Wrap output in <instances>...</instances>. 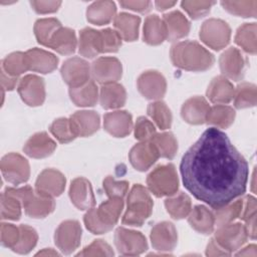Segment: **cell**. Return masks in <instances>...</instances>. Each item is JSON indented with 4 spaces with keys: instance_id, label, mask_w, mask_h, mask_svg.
<instances>
[{
    "instance_id": "cell-1",
    "label": "cell",
    "mask_w": 257,
    "mask_h": 257,
    "mask_svg": "<svg viewBox=\"0 0 257 257\" xmlns=\"http://www.w3.org/2000/svg\"><path fill=\"white\" fill-rule=\"evenodd\" d=\"M185 188L213 209L227 205L246 191L249 168L225 133L206 130L180 164Z\"/></svg>"
},
{
    "instance_id": "cell-2",
    "label": "cell",
    "mask_w": 257,
    "mask_h": 257,
    "mask_svg": "<svg viewBox=\"0 0 257 257\" xmlns=\"http://www.w3.org/2000/svg\"><path fill=\"white\" fill-rule=\"evenodd\" d=\"M170 54L175 66L189 71H204L214 64V56L196 41L178 42Z\"/></svg>"
},
{
    "instance_id": "cell-3",
    "label": "cell",
    "mask_w": 257,
    "mask_h": 257,
    "mask_svg": "<svg viewBox=\"0 0 257 257\" xmlns=\"http://www.w3.org/2000/svg\"><path fill=\"white\" fill-rule=\"evenodd\" d=\"M153 205L148 190L142 185H135L127 196L126 211L122 217V224L142 226L151 216Z\"/></svg>"
},
{
    "instance_id": "cell-4",
    "label": "cell",
    "mask_w": 257,
    "mask_h": 257,
    "mask_svg": "<svg viewBox=\"0 0 257 257\" xmlns=\"http://www.w3.org/2000/svg\"><path fill=\"white\" fill-rule=\"evenodd\" d=\"M7 189L19 198L26 215L31 218H44L54 210L55 203L51 197L40 195L29 186Z\"/></svg>"
},
{
    "instance_id": "cell-5",
    "label": "cell",
    "mask_w": 257,
    "mask_h": 257,
    "mask_svg": "<svg viewBox=\"0 0 257 257\" xmlns=\"http://www.w3.org/2000/svg\"><path fill=\"white\" fill-rule=\"evenodd\" d=\"M147 185L157 197L173 196L179 188V179L174 165H162L153 170L148 178Z\"/></svg>"
},
{
    "instance_id": "cell-6",
    "label": "cell",
    "mask_w": 257,
    "mask_h": 257,
    "mask_svg": "<svg viewBox=\"0 0 257 257\" xmlns=\"http://www.w3.org/2000/svg\"><path fill=\"white\" fill-rule=\"evenodd\" d=\"M231 29L229 25L216 18L206 20L200 29L201 40L209 47L220 50L224 48L230 41Z\"/></svg>"
},
{
    "instance_id": "cell-7",
    "label": "cell",
    "mask_w": 257,
    "mask_h": 257,
    "mask_svg": "<svg viewBox=\"0 0 257 257\" xmlns=\"http://www.w3.org/2000/svg\"><path fill=\"white\" fill-rule=\"evenodd\" d=\"M1 172L7 182L19 185L25 183L30 176L28 161L19 154L10 153L1 160Z\"/></svg>"
},
{
    "instance_id": "cell-8",
    "label": "cell",
    "mask_w": 257,
    "mask_h": 257,
    "mask_svg": "<svg viewBox=\"0 0 257 257\" xmlns=\"http://www.w3.org/2000/svg\"><path fill=\"white\" fill-rule=\"evenodd\" d=\"M114 244L120 254L128 256L140 255L148 249L147 239L141 232L121 227L114 233Z\"/></svg>"
},
{
    "instance_id": "cell-9",
    "label": "cell",
    "mask_w": 257,
    "mask_h": 257,
    "mask_svg": "<svg viewBox=\"0 0 257 257\" xmlns=\"http://www.w3.org/2000/svg\"><path fill=\"white\" fill-rule=\"evenodd\" d=\"M248 234L244 225L229 223L219 227L215 233L216 242L229 253L240 249L247 241Z\"/></svg>"
},
{
    "instance_id": "cell-10",
    "label": "cell",
    "mask_w": 257,
    "mask_h": 257,
    "mask_svg": "<svg viewBox=\"0 0 257 257\" xmlns=\"http://www.w3.org/2000/svg\"><path fill=\"white\" fill-rule=\"evenodd\" d=\"M81 226L75 220L62 222L54 234V242L57 248L64 254H71L80 244Z\"/></svg>"
},
{
    "instance_id": "cell-11",
    "label": "cell",
    "mask_w": 257,
    "mask_h": 257,
    "mask_svg": "<svg viewBox=\"0 0 257 257\" xmlns=\"http://www.w3.org/2000/svg\"><path fill=\"white\" fill-rule=\"evenodd\" d=\"M90 72L89 64L80 57L68 58L61 66L62 78L70 88L85 84L89 80Z\"/></svg>"
},
{
    "instance_id": "cell-12",
    "label": "cell",
    "mask_w": 257,
    "mask_h": 257,
    "mask_svg": "<svg viewBox=\"0 0 257 257\" xmlns=\"http://www.w3.org/2000/svg\"><path fill=\"white\" fill-rule=\"evenodd\" d=\"M90 69L93 79L101 84L116 82L121 77L122 72L120 61L115 57L108 56L94 60Z\"/></svg>"
},
{
    "instance_id": "cell-13",
    "label": "cell",
    "mask_w": 257,
    "mask_h": 257,
    "mask_svg": "<svg viewBox=\"0 0 257 257\" xmlns=\"http://www.w3.org/2000/svg\"><path fill=\"white\" fill-rule=\"evenodd\" d=\"M18 93L22 100L30 106L41 105L45 99V85L41 77L28 74L20 79Z\"/></svg>"
},
{
    "instance_id": "cell-14",
    "label": "cell",
    "mask_w": 257,
    "mask_h": 257,
    "mask_svg": "<svg viewBox=\"0 0 257 257\" xmlns=\"http://www.w3.org/2000/svg\"><path fill=\"white\" fill-rule=\"evenodd\" d=\"M65 177L54 169H45L38 176L35 183V191L43 196L57 197L65 188Z\"/></svg>"
},
{
    "instance_id": "cell-15",
    "label": "cell",
    "mask_w": 257,
    "mask_h": 257,
    "mask_svg": "<svg viewBox=\"0 0 257 257\" xmlns=\"http://www.w3.org/2000/svg\"><path fill=\"white\" fill-rule=\"evenodd\" d=\"M138 88L148 99H160L167 89V82L163 74L156 70L143 72L138 78Z\"/></svg>"
},
{
    "instance_id": "cell-16",
    "label": "cell",
    "mask_w": 257,
    "mask_h": 257,
    "mask_svg": "<svg viewBox=\"0 0 257 257\" xmlns=\"http://www.w3.org/2000/svg\"><path fill=\"white\" fill-rule=\"evenodd\" d=\"M220 69L228 78L238 81L243 78L246 61L239 49L230 47L219 58Z\"/></svg>"
},
{
    "instance_id": "cell-17",
    "label": "cell",
    "mask_w": 257,
    "mask_h": 257,
    "mask_svg": "<svg viewBox=\"0 0 257 257\" xmlns=\"http://www.w3.org/2000/svg\"><path fill=\"white\" fill-rule=\"evenodd\" d=\"M132 166L141 172L150 169L160 158V154L156 146L151 141L141 142L134 146L128 154Z\"/></svg>"
},
{
    "instance_id": "cell-18",
    "label": "cell",
    "mask_w": 257,
    "mask_h": 257,
    "mask_svg": "<svg viewBox=\"0 0 257 257\" xmlns=\"http://www.w3.org/2000/svg\"><path fill=\"white\" fill-rule=\"evenodd\" d=\"M151 242L153 247L161 252L174 250L178 242V234L171 222H161L154 226L151 231Z\"/></svg>"
},
{
    "instance_id": "cell-19",
    "label": "cell",
    "mask_w": 257,
    "mask_h": 257,
    "mask_svg": "<svg viewBox=\"0 0 257 257\" xmlns=\"http://www.w3.org/2000/svg\"><path fill=\"white\" fill-rule=\"evenodd\" d=\"M69 197L72 204L79 210H89L95 205L91 185L85 178H76L71 182Z\"/></svg>"
},
{
    "instance_id": "cell-20",
    "label": "cell",
    "mask_w": 257,
    "mask_h": 257,
    "mask_svg": "<svg viewBox=\"0 0 257 257\" xmlns=\"http://www.w3.org/2000/svg\"><path fill=\"white\" fill-rule=\"evenodd\" d=\"M25 58L28 70L49 73L53 71L58 64V58L43 49L32 48L25 52Z\"/></svg>"
},
{
    "instance_id": "cell-21",
    "label": "cell",
    "mask_w": 257,
    "mask_h": 257,
    "mask_svg": "<svg viewBox=\"0 0 257 257\" xmlns=\"http://www.w3.org/2000/svg\"><path fill=\"white\" fill-rule=\"evenodd\" d=\"M104 130L115 138L127 136L133 128L131 113L125 110H115L107 112L103 117Z\"/></svg>"
},
{
    "instance_id": "cell-22",
    "label": "cell",
    "mask_w": 257,
    "mask_h": 257,
    "mask_svg": "<svg viewBox=\"0 0 257 257\" xmlns=\"http://www.w3.org/2000/svg\"><path fill=\"white\" fill-rule=\"evenodd\" d=\"M210 105L203 96H194L184 102L181 109L182 117L191 124L206 122Z\"/></svg>"
},
{
    "instance_id": "cell-23",
    "label": "cell",
    "mask_w": 257,
    "mask_h": 257,
    "mask_svg": "<svg viewBox=\"0 0 257 257\" xmlns=\"http://www.w3.org/2000/svg\"><path fill=\"white\" fill-rule=\"evenodd\" d=\"M69 120L76 137L91 136L99 127V115L93 110L76 111Z\"/></svg>"
},
{
    "instance_id": "cell-24",
    "label": "cell",
    "mask_w": 257,
    "mask_h": 257,
    "mask_svg": "<svg viewBox=\"0 0 257 257\" xmlns=\"http://www.w3.org/2000/svg\"><path fill=\"white\" fill-rule=\"evenodd\" d=\"M56 149L55 142L45 133H37L29 138L24 145V153L34 159H42L50 156Z\"/></svg>"
},
{
    "instance_id": "cell-25",
    "label": "cell",
    "mask_w": 257,
    "mask_h": 257,
    "mask_svg": "<svg viewBox=\"0 0 257 257\" xmlns=\"http://www.w3.org/2000/svg\"><path fill=\"white\" fill-rule=\"evenodd\" d=\"M122 208L123 198L109 197L107 201L101 203L99 207L95 209V214L99 222L111 230L118 221Z\"/></svg>"
},
{
    "instance_id": "cell-26",
    "label": "cell",
    "mask_w": 257,
    "mask_h": 257,
    "mask_svg": "<svg viewBox=\"0 0 257 257\" xmlns=\"http://www.w3.org/2000/svg\"><path fill=\"white\" fill-rule=\"evenodd\" d=\"M235 93L233 84L224 76H216L210 82L207 89L208 98L214 103H228L230 102Z\"/></svg>"
},
{
    "instance_id": "cell-27",
    "label": "cell",
    "mask_w": 257,
    "mask_h": 257,
    "mask_svg": "<svg viewBox=\"0 0 257 257\" xmlns=\"http://www.w3.org/2000/svg\"><path fill=\"white\" fill-rule=\"evenodd\" d=\"M163 21L167 29V39L175 41L188 35L190 31V22L180 12L173 11L164 15Z\"/></svg>"
},
{
    "instance_id": "cell-28",
    "label": "cell",
    "mask_w": 257,
    "mask_h": 257,
    "mask_svg": "<svg viewBox=\"0 0 257 257\" xmlns=\"http://www.w3.org/2000/svg\"><path fill=\"white\" fill-rule=\"evenodd\" d=\"M79 53L87 58H93L102 52L100 31L92 28H84L79 33Z\"/></svg>"
},
{
    "instance_id": "cell-29",
    "label": "cell",
    "mask_w": 257,
    "mask_h": 257,
    "mask_svg": "<svg viewBox=\"0 0 257 257\" xmlns=\"http://www.w3.org/2000/svg\"><path fill=\"white\" fill-rule=\"evenodd\" d=\"M116 7L112 1H96L88 6L86 18L88 22L95 25L109 23L115 17Z\"/></svg>"
},
{
    "instance_id": "cell-30",
    "label": "cell",
    "mask_w": 257,
    "mask_h": 257,
    "mask_svg": "<svg viewBox=\"0 0 257 257\" xmlns=\"http://www.w3.org/2000/svg\"><path fill=\"white\" fill-rule=\"evenodd\" d=\"M189 224L193 229L202 234H210L215 227V216L205 206L198 205L189 213Z\"/></svg>"
},
{
    "instance_id": "cell-31",
    "label": "cell",
    "mask_w": 257,
    "mask_h": 257,
    "mask_svg": "<svg viewBox=\"0 0 257 257\" xmlns=\"http://www.w3.org/2000/svg\"><path fill=\"white\" fill-rule=\"evenodd\" d=\"M126 100V92L121 84H103L99 92V101L103 108H117L122 106Z\"/></svg>"
},
{
    "instance_id": "cell-32",
    "label": "cell",
    "mask_w": 257,
    "mask_h": 257,
    "mask_svg": "<svg viewBox=\"0 0 257 257\" xmlns=\"http://www.w3.org/2000/svg\"><path fill=\"white\" fill-rule=\"evenodd\" d=\"M76 36L72 29L60 27L51 37L48 46L60 54H71L76 48Z\"/></svg>"
},
{
    "instance_id": "cell-33",
    "label": "cell",
    "mask_w": 257,
    "mask_h": 257,
    "mask_svg": "<svg viewBox=\"0 0 257 257\" xmlns=\"http://www.w3.org/2000/svg\"><path fill=\"white\" fill-rule=\"evenodd\" d=\"M167 39L166 25L158 15H150L144 24V40L150 45H159Z\"/></svg>"
},
{
    "instance_id": "cell-34",
    "label": "cell",
    "mask_w": 257,
    "mask_h": 257,
    "mask_svg": "<svg viewBox=\"0 0 257 257\" xmlns=\"http://www.w3.org/2000/svg\"><path fill=\"white\" fill-rule=\"evenodd\" d=\"M141 19L128 13H120L114 17V27L121 38L125 41H135L139 36Z\"/></svg>"
},
{
    "instance_id": "cell-35",
    "label": "cell",
    "mask_w": 257,
    "mask_h": 257,
    "mask_svg": "<svg viewBox=\"0 0 257 257\" xmlns=\"http://www.w3.org/2000/svg\"><path fill=\"white\" fill-rule=\"evenodd\" d=\"M72 102L77 106H92L98 98V89L93 80H88L85 84L69 89Z\"/></svg>"
},
{
    "instance_id": "cell-36",
    "label": "cell",
    "mask_w": 257,
    "mask_h": 257,
    "mask_svg": "<svg viewBox=\"0 0 257 257\" xmlns=\"http://www.w3.org/2000/svg\"><path fill=\"white\" fill-rule=\"evenodd\" d=\"M165 206L171 217L177 220L187 217L192 210L191 199L185 193H179L172 198H168L165 201Z\"/></svg>"
},
{
    "instance_id": "cell-37",
    "label": "cell",
    "mask_w": 257,
    "mask_h": 257,
    "mask_svg": "<svg viewBox=\"0 0 257 257\" xmlns=\"http://www.w3.org/2000/svg\"><path fill=\"white\" fill-rule=\"evenodd\" d=\"M235 118V110L228 105L216 104L210 107L206 122L221 128L230 126Z\"/></svg>"
},
{
    "instance_id": "cell-38",
    "label": "cell",
    "mask_w": 257,
    "mask_h": 257,
    "mask_svg": "<svg viewBox=\"0 0 257 257\" xmlns=\"http://www.w3.org/2000/svg\"><path fill=\"white\" fill-rule=\"evenodd\" d=\"M256 29V23H245L239 27L235 36V42L250 54H255L257 50Z\"/></svg>"
},
{
    "instance_id": "cell-39",
    "label": "cell",
    "mask_w": 257,
    "mask_h": 257,
    "mask_svg": "<svg viewBox=\"0 0 257 257\" xmlns=\"http://www.w3.org/2000/svg\"><path fill=\"white\" fill-rule=\"evenodd\" d=\"M233 98L236 108L241 109L254 106L257 101L256 85L249 82H242L235 89Z\"/></svg>"
},
{
    "instance_id": "cell-40",
    "label": "cell",
    "mask_w": 257,
    "mask_h": 257,
    "mask_svg": "<svg viewBox=\"0 0 257 257\" xmlns=\"http://www.w3.org/2000/svg\"><path fill=\"white\" fill-rule=\"evenodd\" d=\"M60 27V22L55 18H43L37 20L34 24V34L38 43L48 46L51 37Z\"/></svg>"
},
{
    "instance_id": "cell-41",
    "label": "cell",
    "mask_w": 257,
    "mask_h": 257,
    "mask_svg": "<svg viewBox=\"0 0 257 257\" xmlns=\"http://www.w3.org/2000/svg\"><path fill=\"white\" fill-rule=\"evenodd\" d=\"M244 200L238 199L235 202H230L227 205L215 209V225L219 227L225 224H229L234 221L236 218L240 217L242 209H243Z\"/></svg>"
},
{
    "instance_id": "cell-42",
    "label": "cell",
    "mask_w": 257,
    "mask_h": 257,
    "mask_svg": "<svg viewBox=\"0 0 257 257\" xmlns=\"http://www.w3.org/2000/svg\"><path fill=\"white\" fill-rule=\"evenodd\" d=\"M22 203L8 189L1 195V217L7 220H18L21 216Z\"/></svg>"
},
{
    "instance_id": "cell-43",
    "label": "cell",
    "mask_w": 257,
    "mask_h": 257,
    "mask_svg": "<svg viewBox=\"0 0 257 257\" xmlns=\"http://www.w3.org/2000/svg\"><path fill=\"white\" fill-rule=\"evenodd\" d=\"M151 142L159 151L160 157L166 159H173L178 151V143L172 133L156 134Z\"/></svg>"
},
{
    "instance_id": "cell-44",
    "label": "cell",
    "mask_w": 257,
    "mask_h": 257,
    "mask_svg": "<svg viewBox=\"0 0 257 257\" xmlns=\"http://www.w3.org/2000/svg\"><path fill=\"white\" fill-rule=\"evenodd\" d=\"M148 114L161 130H167L172 124V112L164 101L156 100L149 104Z\"/></svg>"
},
{
    "instance_id": "cell-45",
    "label": "cell",
    "mask_w": 257,
    "mask_h": 257,
    "mask_svg": "<svg viewBox=\"0 0 257 257\" xmlns=\"http://www.w3.org/2000/svg\"><path fill=\"white\" fill-rule=\"evenodd\" d=\"M1 68L9 75L17 77L28 70L25 53L13 52L7 55L1 63Z\"/></svg>"
},
{
    "instance_id": "cell-46",
    "label": "cell",
    "mask_w": 257,
    "mask_h": 257,
    "mask_svg": "<svg viewBox=\"0 0 257 257\" xmlns=\"http://www.w3.org/2000/svg\"><path fill=\"white\" fill-rule=\"evenodd\" d=\"M221 5L229 13L242 17H256L257 1H222Z\"/></svg>"
},
{
    "instance_id": "cell-47",
    "label": "cell",
    "mask_w": 257,
    "mask_h": 257,
    "mask_svg": "<svg viewBox=\"0 0 257 257\" xmlns=\"http://www.w3.org/2000/svg\"><path fill=\"white\" fill-rule=\"evenodd\" d=\"M20 236L17 244L12 248L13 251L19 254H26L30 252L37 243V233L36 231L27 225H20Z\"/></svg>"
},
{
    "instance_id": "cell-48",
    "label": "cell",
    "mask_w": 257,
    "mask_h": 257,
    "mask_svg": "<svg viewBox=\"0 0 257 257\" xmlns=\"http://www.w3.org/2000/svg\"><path fill=\"white\" fill-rule=\"evenodd\" d=\"M49 131L58 142L63 144L69 143L76 138V135L74 134L72 126L70 124L69 118L60 117L55 119L51 123Z\"/></svg>"
},
{
    "instance_id": "cell-49",
    "label": "cell",
    "mask_w": 257,
    "mask_h": 257,
    "mask_svg": "<svg viewBox=\"0 0 257 257\" xmlns=\"http://www.w3.org/2000/svg\"><path fill=\"white\" fill-rule=\"evenodd\" d=\"M214 4L215 2L212 1H183L181 3L183 9L193 19H199L207 15Z\"/></svg>"
},
{
    "instance_id": "cell-50",
    "label": "cell",
    "mask_w": 257,
    "mask_h": 257,
    "mask_svg": "<svg viewBox=\"0 0 257 257\" xmlns=\"http://www.w3.org/2000/svg\"><path fill=\"white\" fill-rule=\"evenodd\" d=\"M154 123L145 116H140L135 124V138L141 142L151 141L156 135Z\"/></svg>"
},
{
    "instance_id": "cell-51",
    "label": "cell",
    "mask_w": 257,
    "mask_h": 257,
    "mask_svg": "<svg viewBox=\"0 0 257 257\" xmlns=\"http://www.w3.org/2000/svg\"><path fill=\"white\" fill-rule=\"evenodd\" d=\"M102 52H115L121 45V37L117 31L106 28L100 31Z\"/></svg>"
},
{
    "instance_id": "cell-52",
    "label": "cell",
    "mask_w": 257,
    "mask_h": 257,
    "mask_svg": "<svg viewBox=\"0 0 257 257\" xmlns=\"http://www.w3.org/2000/svg\"><path fill=\"white\" fill-rule=\"evenodd\" d=\"M103 189L109 197L123 198L128 190V183L125 181H115L112 177L108 176L103 180Z\"/></svg>"
},
{
    "instance_id": "cell-53",
    "label": "cell",
    "mask_w": 257,
    "mask_h": 257,
    "mask_svg": "<svg viewBox=\"0 0 257 257\" xmlns=\"http://www.w3.org/2000/svg\"><path fill=\"white\" fill-rule=\"evenodd\" d=\"M77 256H113V251L106 242L94 240L90 245L79 252Z\"/></svg>"
},
{
    "instance_id": "cell-54",
    "label": "cell",
    "mask_w": 257,
    "mask_h": 257,
    "mask_svg": "<svg viewBox=\"0 0 257 257\" xmlns=\"http://www.w3.org/2000/svg\"><path fill=\"white\" fill-rule=\"evenodd\" d=\"M0 232H1V243L4 246L12 249L19 240V236H20L19 227H16L13 224L2 223Z\"/></svg>"
},
{
    "instance_id": "cell-55",
    "label": "cell",
    "mask_w": 257,
    "mask_h": 257,
    "mask_svg": "<svg viewBox=\"0 0 257 257\" xmlns=\"http://www.w3.org/2000/svg\"><path fill=\"white\" fill-rule=\"evenodd\" d=\"M83 221H84L85 227L93 234H103L110 231L108 228L102 225L97 219L95 214V208H91L86 212V214L84 215Z\"/></svg>"
},
{
    "instance_id": "cell-56",
    "label": "cell",
    "mask_w": 257,
    "mask_h": 257,
    "mask_svg": "<svg viewBox=\"0 0 257 257\" xmlns=\"http://www.w3.org/2000/svg\"><path fill=\"white\" fill-rule=\"evenodd\" d=\"M32 8L39 14L53 13L58 10L61 5L60 1H31Z\"/></svg>"
},
{
    "instance_id": "cell-57",
    "label": "cell",
    "mask_w": 257,
    "mask_h": 257,
    "mask_svg": "<svg viewBox=\"0 0 257 257\" xmlns=\"http://www.w3.org/2000/svg\"><path fill=\"white\" fill-rule=\"evenodd\" d=\"M256 217V199L252 196H247L244 200L243 209L240 215V218L243 221H248Z\"/></svg>"
},
{
    "instance_id": "cell-58",
    "label": "cell",
    "mask_w": 257,
    "mask_h": 257,
    "mask_svg": "<svg viewBox=\"0 0 257 257\" xmlns=\"http://www.w3.org/2000/svg\"><path fill=\"white\" fill-rule=\"evenodd\" d=\"M119 4L125 9L141 13L148 12L152 6V3L150 1H120Z\"/></svg>"
},
{
    "instance_id": "cell-59",
    "label": "cell",
    "mask_w": 257,
    "mask_h": 257,
    "mask_svg": "<svg viewBox=\"0 0 257 257\" xmlns=\"http://www.w3.org/2000/svg\"><path fill=\"white\" fill-rule=\"evenodd\" d=\"M231 253L226 251L224 248H222L215 239H211L210 242L207 245L206 249V255L207 256H228Z\"/></svg>"
},
{
    "instance_id": "cell-60",
    "label": "cell",
    "mask_w": 257,
    "mask_h": 257,
    "mask_svg": "<svg viewBox=\"0 0 257 257\" xmlns=\"http://www.w3.org/2000/svg\"><path fill=\"white\" fill-rule=\"evenodd\" d=\"M1 83H2L3 89L12 90V89L15 87L16 83H17V77L11 76V75L7 74V73L1 68Z\"/></svg>"
},
{
    "instance_id": "cell-61",
    "label": "cell",
    "mask_w": 257,
    "mask_h": 257,
    "mask_svg": "<svg viewBox=\"0 0 257 257\" xmlns=\"http://www.w3.org/2000/svg\"><path fill=\"white\" fill-rule=\"evenodd\" d=\"M257 247L256 245H249L247 246L246 248H244L243 250L239 251L236 255L238 256H253V257H256L257 256Z\"/></svg>"
},
{
    "instance_id": "cell-62",
    "label": "cell",
    "mask_w": 257,
    "mask_h": 257,
    "mask_svg": "<svg viewBox=\"0 0 257 257\" xmlns=\"http://www.w3.org/2000/svg\"><path fill=\"white\" fill-rule=\"evenodd\" d=\"M175 4H176L175 1H156L155 2V5H156L157 9L160 10V11L167 10V9L173 7Z\"/></svg>"
},
{
    "instance_id": "cell-63",
    "label": "cell",
    "mask_w": 257,
    "mask_h": 257,
    "mask_svg": "<svg viewBox=\"0 0 257 257\" xmlns=\"http://www.w3.org/2000/svg\"><path fill=\"white\" fill-rule=\"evenodd\" d=\"M36 255H42V256H57V255H59L56 251H54V250H52V249H43L42 251H39Z\"/></svg>"
},
{
    "instance_id": "cell-64",
    "label": "cell",
    "mask_w": 257,
    "mask_h": 257,
    "mask_svg": "<svg viewBox=\"0 0 257 257\" xmlns=\"http://www.w3.org/2000/svg\"><path fill=\"white\" fill-rule=\"evenodd\" d=\"M254 178H255V174L253 175V180H254ZM252 187H253V191H255V190H254V183L252 184Z\"/></svg>"
}]
</instances>
